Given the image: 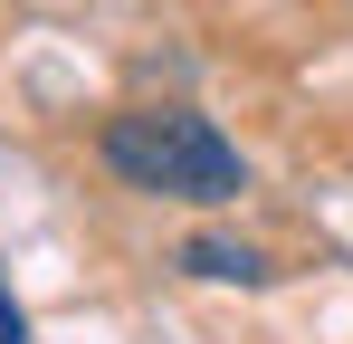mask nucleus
<instances>
[{
	"label": "nucleus",
	"instance_id": "nucleus-1",
	"mask_svg": "<svg viewBox=\"0 0 353 344\" xmlns=\"http://www.w3.org/2000/svg\"><path fill=\"white\" fill-rule=\"evenodd\" d=\"M96 153H105V172H115L124 191H143V201L220 211V201L248 191V153H239L201 106H124L115 124L96 134Z\"/></svg>",
	"mask_w": 353,
	"mask_h": 344
},
{
	"label": "nucleus",
	"instance_id": "nucleus-2",
	"mask_svg": "<svg viewBox=\"0 0 353 344\" xmlns=\"http://www.w3.org/2000/svg\"><path fill=\"white\" fill-rule=\"evenodd\" d=\"M181 268L201 287H268V249H248V239H220V229H201V239H181Z\"/></svg>",
	"mask_w": 353,
	"mask_h": 344
},
{
	"label": "nucleus",
	"instance_id": "nucleus-3",
	"mask_svg": "<svg viewBox=\"0 0 353 344\" xmlns=\"http://www.w3.org/2000/svg\"><path fill=\"white\" fill-rule=\"evenodd\" d=\"M0 344H29V316H19V296L0 287Z\"/></svg>",
	"mask_w": 353,
	"mask_h": 344
}]
</instances>
